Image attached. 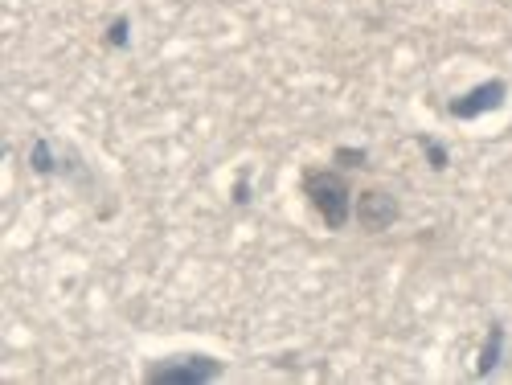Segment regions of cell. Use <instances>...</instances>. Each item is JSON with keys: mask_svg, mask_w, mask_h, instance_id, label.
<instances>
[{"mask_svg": "<svg viewBox=\"0 0 512 385\" xmlns=\"http://www.w3.org/2000/svg\"><path fill=\"white\" fill-rule=\"evenodd\" d=\"M300 193L308 197V205L316 209V218L324 222V230H345L353 218V185L340 168H304L300 177Z\"/></svg>", "mask_w": 512, "mask_h": 385, "instance_id": "6da1fadb", "label": "cell"}, {"mask_svg": "<svg viewBox=\"0 0 512 385\" xmlns=\"http://www.w3.org/2000/svg\"><path fill=\"white\" fill-rule=\"evenodd\" d=\"M353 218L365 234H386L402 218V201L390 189H365L353 197Z\"/></svg>", "mask_w": 512, "mask_h": 385, "instance_id": "3957f363", "label": "cell"}, {"mask_svg": "<svg viewBox=\"0 0 512 385\" xmlns=\"http://www.w3.org/2000/svg\"><path fill=\"white\" fill-rule=\"evenodd\" d=\"M414 144L422 148L426 164H431V173H447V168H451V152H447V144H439L435 136H426V132H418V136H414Z\"/></svg>", "mask_w": 512, "mask_h": 385, "instance_id": "52a82bcc", "label": "cell"}, {"mask_svg": "<svg viewBox=\"0 0 512 385\" xmlns=\"http://www.w3.org/2000/svg\"><path fill=\"white\" fill-rule=\"evenodd\" d=\"M103 41H107L111 50H127V46H132V17H127V13L111 17V25L103 29Z\"/></svg>", "mask_w": 512, "mask_h": 385, "instance_id": "ba28073f", "label": "cell"}, {"mask_svg": "<svg viewBox=\"0 0 512 385\" xmlns=\"http://www.w3.org/2000/svg\"><path fill=\"white\" fill-rule=\"evenodd\" d=\"M222 377H226V365L209 353L164 357V361H152L144 369L148 385H209V381H222Z\"/></svg>", "mask_w": 512, "mask_h": 385, "instance_id": "7a4b0ae2", "label": "cell"}, {"mask_svg": "<svg viewBox=\"0 0 512 385\" xmlns=\"http://www.w3.org/2000/svg\"><path fill=\"white\" fill-rule=\"evenodd\" d=\"M504 340H508L504 324L492 320V324H488V336H484V349H480V357H476V377H492V373L500 369V361H504Z\"/></svg>", "mask_w": 512, "mask_h": 385, "instance_id": "5b68a950", "label": "cell"}, {"mask_svg": "<svg viewBox=\"0 0 512 385\" xmlns=\"http://www.w3.org/2000/svg\"><path fill=\"white\" fill-rule=\"evenodd\" d=\"M29 168H33V177H58V173H62V160H58V152H54V140L37 136V140L29 144Z\"/></svg>", "mask_w": 512, "mask_h": 385, "instance_id": "8992f818", "label": "cell"}, {"mask_svg": "<svg viewBox=\"0 0 512 385\" xmlns=\"http://www.w3.org/2000/svg\"><path fill=\"white\" fill-rule=\"evenodd\" d=\"M504 103H508V82H504V78H488V82H480V87L455 95V99L447 103V115L459 119V123H472V119H480V115L500 111Z\"/></svg>", "mask_w": 512, "mask_h": 385, "instance_id": "277c9868", "label": "cell"}, {"mask_svg": "<svg viewBox=\"0 0 512 385\" xmlns=\"http://www.w3.org/2000/svg\"><path fill=\"white\" fill-rule=\"evenodd\" d=\"M230 201H234L238 209H246V205H250V168H242V173H238V181H234V193H230Z\"/></svg>", "mask_w": 512, "mask_h": 385, "instance_id": "30bf717a", "label": "cell"}, {"mask_svg": "<svg viewBox=\"0 0 512 385\" xmlns=\"http://www.w3.org/2000/svg\"><path fill=\"white\" fill-rule=\"evenodd\" d=\"M332 164H340V168H369V148H345V144H340L332 152Z\"/></svg>", "mask_w": 512, "mask_h": 385, "instance_id": "9c48e42d", "label": "cell"}]
</instances>
